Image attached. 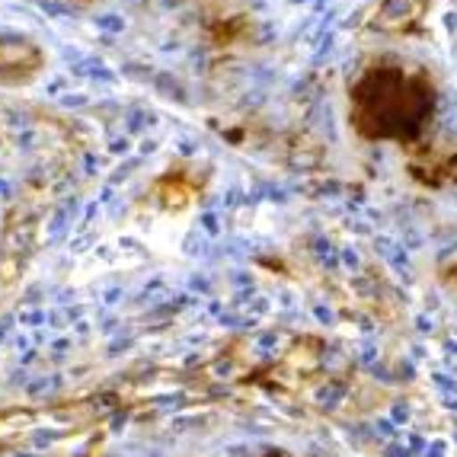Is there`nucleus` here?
<instances>
[{"mask_svg": "<svg viewBox=\"0 0 457 457\" xmlns=\"http://www.w3.org/2000/svg\"><path fill=\"white\" fill-rule=\"evenodd\" d=\"M454 275H457V272H454Z\"/></svg>", "mask_w": 457, "mask_h": 457, "instance_id": "5", "label": "nucleus"}, {"mask_svg": "<svg viewBox=\"0 0 457 457\" xmlns=\"http://www.w3.org/2000/svg\"><path fill=\"white\" fill-rule=\"evenodd\" d=\"M266 457H282V454H266Z\"/></svg>", "mask_w": 457, "mask_h": 457, "instance_id": "4", "label": "nucleus"}, {"mask_svg": "<svg viewBox=\"0 0 457 457\" xmlns=\"http://www.w3.org/2000/svg\"><path fill=\"white\" fill-rule=\"evenodd\" d=\"M42 64V52L32 42L0 38V84H29Z\"/></svg>", "mask_w": 457, "mask_h": 457, "instance_id": "2", "label": "nucleus"}, {"mask_svg": "<svg viewBox=\"0 0 457 457\" xmlns=\"http://www.w3.org/2000/svg\"><path fill=\"white\" fill-rule=\"evenodd\" d=\"M438 109V90L428 71L403 62L368 68L349 90L352 125L368 141L426 145V131Z\"/></svg>", "mask_w": 457, "mask_h": 457, "instance_id": "1", "label": "nucleus"}, {"mask_svg": "<svg viewBox=\"0 0 457 457\" xmlns=\"http://www.w3.org/2000/svg\"><path fill=\"white\" fill-rule=\"evenodd\" d=\"M410 170L426 186H451L457 183V151L438 145H420V151L410 157Z\"/></svg>", "mask_w": 457, "mask_h": 457, "instance_id": "3", "label": "nucleus"}]
</instances>
